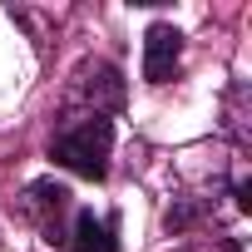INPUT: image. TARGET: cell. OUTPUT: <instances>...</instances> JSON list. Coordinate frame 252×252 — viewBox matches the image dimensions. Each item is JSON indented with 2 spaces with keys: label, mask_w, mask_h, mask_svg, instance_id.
<instances>
[{
  "label": "cell",
  "mask_w": 252,
  "mask_h": 252,
  "mask_svg": "<svg viewBox=\"0 0 252 252\" xmlns=\"http://www.w3.org/2000/svg\"><path fill=\"white\" fill-rule=\"evenodd\" d=\"M64 247H74V252H119V222L114 218H99L89 208H74Z\"/></svg>",
  "instance_id": "5"
},
{
  "label": "cell",
  "mask_w": 252,
  "mask_h": 252,
  "mask_svg": "<svg viewBox=\"0 0 252 252\" xmlns=\"http://www.w3.org/2000/svg\"><path fill=\"white\" fill-rule=\"evenodd\" d=\"M109 154H114V124L99 114H64V124L50 139V158L94 183L109 173Z\"/></svg>",
  "instance_id": "1"
},
{
  "label": "cell",
  "mask_w": 252,
  "mask_h": 252,
  "mask_svg": "<svg viewBox=\"0 0 252 252\" xmlns=\"http://www.w3.org/2000/svg\"><path fill=\"white\" fill-rule=\"evenodd\" d=\"M178 55H183V35L168 20L149 25V35H144V79L149 84H168L173 69H178Z\"/></svg>",
  "instance_id": "4"
},
{
  "label": "cell",
  "mask_w": 252,
  "mask_h": 252,
  "mask_svg": "<svg viewBox=\"0 0 252 252\" xmlns=\"http://www.w3.org/2000/svg\"><path fill=\"white\" fill-rule=\"evenodd\" d=\"M69 198H74V193H69L64 183L35 178V183L20 188V198L10 203V213H15L20 222L40 227V237H45L50 247H64V237H69V222H64V218H74V203H69Z\"/></svg>",
  "instance_id": "2"
},
{
  "label": "cell",
  "mask_w": 252,
  "mask_h": 252,
  "mask_svg": "<svg viewBox=\"0 0 252 252\" xmlns=\"http://www.w3.org/2000/svg\"><path fill=\"white\" fill-rule=\"evenodd\" d=\"M69 109H84V114H119L124 109V74L109 64V60H84L69 79Z\"/></svg>",
  "instance_id": "3"
}]
</instances>
